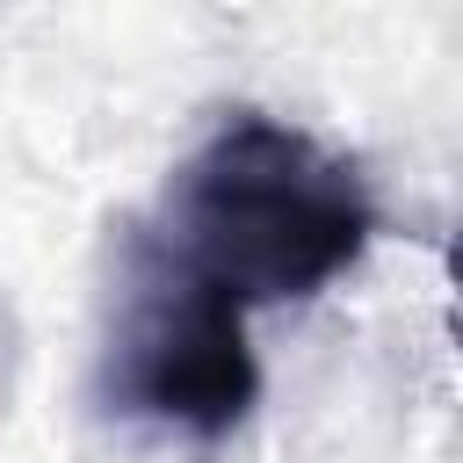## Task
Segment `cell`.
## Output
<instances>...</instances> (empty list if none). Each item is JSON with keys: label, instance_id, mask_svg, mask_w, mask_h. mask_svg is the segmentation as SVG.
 Here are the masks:
<instances>
[{"label": "cell", "instance_id": "1", "mask_svg": "<svg viewBox=\"0 0 463 463\" xmlns=\"http://www.w3.org/2000/svg\"><path fill=\"white\" fill-rule=\"evenodd\" d=\"M376 224V195L347 152L268 109H232L174 166L152 232L239 311H268L354 275Z\"/></svg>", "mask_w": 463, "mask_h": 463}, {"label": "cell", "instance_id": "2", "mask_svg": "<svg viewBox=\"0 0 463 463\" xmlns=\"http://www.w3.org/2000/svg\"><path fill=\"white\" fill-rule=\"evenodd\" d=\"M94 405L123 427H152L188 449L232 441L260 405L246 311L181 253H166L152 224H130L116 260L109 326L94 354Z\"/></svg>", "mask_w": 463, "mask_h": 463}]
</instances>
